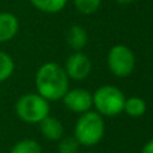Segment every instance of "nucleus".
Segmentation results:
<instances>
[{
	"instance_id": "12",
	"label": "nucleus",
	"mask_w": 153,
	"mask_h": 153,
	"mask_svg": "<svg viewBox=\"0 0 153 153\" xmlns=\"http://www.w3.org/2000/svg\"><path fill=\"white\" fill-rule=\"evenodd\" d=\"M31 4L36 10L46 13H56L61 12L66 7L69 0H30Z\"/></svg>"
},
{
	"instance_id": "19",
	"label": "nucleus",
	"mask_w": 153,
	"mask_h": 153,
	"mask_svg": "<svg viewBox=\"0 0 153 153\" xmlns=\"http://www.w3.org/2000/svg\"><path fill=\"white\" fill-rule=\"evenodd\" d=\"M86 153H94V152H86Z\"/></svg>"
},
{
	"instance_id": "14",
	"label": "nucleus",
	"mask_w": 153,
	"mask_h": 153,
	"mask_svg": "<svg viewBox=\"0 0 153 153\" xmlns=\"http://www.w3.org/2000/svg\"><path fill=\"white\" fill-rule=\"evenodd\" d=\"M15 70V63L11 55H8L4 51H0V83L5 82Z\"/></svg>"
},
{
	"instance_id": "15",
	"label": "nucleus",
	"mask_w": 153,
	"mask_h": 153,
	"mask_svg": "<svg viewBox=\"0 0 153 153\" xmlns=\"http://www.w3.org/2000/svg\"><path fill=\"white\" fill-rule=\"evenodd\" d=\"M74 5L78 12L83 15H91L101 7V0H74Z\"/></svg>"
},
{
	"instance_id": "3",
	"label": "nucleus",
	"mask_w": 153,
	"mask_h": 153,
	"mask_svg": "<svg viewBox=\"0 0 153 153\" xmlns=\"http://www.w3.org/2000/svg\"><path fill=\"white\" fill-rule=\"evenodd\" d=\"M15 113L23 122L39 124L43 118L50 116V102L38 93H28L16 101Z\"/></svg>"
},
{
	"instance_id": "17",
	"label": "nucleus",
	"mask_w": 153,
	"mask_h": 153,
	"mask_svg": "<svg viewBox=\"0 0 153 153\" xmlns=\"http://www.w3.org/2000/svg\"><path fill=\"white\" fill-rule=\"evenodd\" d=\"M141 153H153V138L149 140L148 143H145V145L141 149Z\"/></svg>"
},
{
	"instance_id": "18",
	"label": "nucleus",
	"mask_w": 153,
	"mask_h": 153,
	"mask_svg": "<svg viewBox=\"0 0 153 153\" xmlns=\"http://www.w3.org/2000/svg\"><path fill=\"white\" fill-rule=\"evenodd\" d=\"M118 4H122V5H125V4H130V3H133L134 0H116Z\"/></svg>"
},
{
	"instance_id": "16",
	"label": "nucleus",
	"mask_w": 153,
	"mask_h": 153,
	"mask_svg": "<svg viewBox=\"0 0 153 153\" xmlns=\"http://www.w3.org/2000/svg\"><path fill=\"white\" fill-rule=\"evenodd\" d=\"M79 143L75 137H62L58 144L59 153H78Z\"/></svg>"
},
{
	"instance_id": "11",
	"label": "nucleus",
	"mask_w": 153,
	"mask_h": 153,
	"mask_svg": "<svg viewBox=\"0 0 153 153\" xmlns=\"http://www.w3.org/2000/svg\"><path fill=\"white\" fill-rule=\"evenodd\" d=\"M146 111V103L141 97H129L125 100L124 103V113L129 117H141Z\"/></svg>"
},
{
	"instance_id": "4",
	"label": "nucleus",
	"mask_w": 153,
	"mask_h": 153,
	"mask_svg": "<svg viewBox=\"0 0 153 153\" xmlns=\"http://www.w3.org/2000/svg\"><path fill=\"white\" fill-rule=\"evenodd\" d=\"M125 95L117 86L105 85L98 87L93 94V106L95 111L105 117L118 116L124 111Z\"/></svg>"
},
{
	"instance_id": "13",
	"label": "nucleus",
	"mask_w": 153,
	"mask_h": 153,
	"mask_svg": "<svg viewBox=\"0 0 153 153\" xmlns=\"http://www.w3.org/2000/svg\"><path fill=\"white\" fill-rule=\"evenodd\" d=\"M10 153H42V148L38 144V141L31 138L20 140L11 148Z\"/></svg>"
},
{
	"instance_id": "10",
	"label": "nucleus",
	"mask_w": 153,
	"mask_h": 153,
	"mask_svg": "<svg viewBox=\"0 0 153 153\" xmlns=\"http://www.w3.org/2000/svg\"><path fill=\"white\" fill-rule=\"evenodd\" d=\"M67 45L74 51H82L87 45V32L83 27L73 26L67 31Z\"/></svg>"
},
{
	"instance_id": "1",
	"label": "nucleus",
	"mask_w": 153,
	"mask_h": 153,
	"mask_svg": "<svg viewBox=\"0 0 153 153\" xmlns=\"http://www.w3.org/2000/svg\"><path fill=\"white\" fill-rule=\"evenodd\" d=\"M35 86L38 94L51 102L63 98L69 90V76L65 69L56 62L43 63L35 74Z\"/></svg>"
},
{
	"instance_id": "9",
	"label": "nucleus",
	"mask_w": 153,
	"mask_h": 153,
	"mask_svg": "<svg viewBox=\"0 0 153 153\" xmlns=\"http://www.w3.org/2000/svg\"><path fill=\"white\" fill-rule=\"evenodd\" d=\"M39 126H40L42 136L46 140L59 141L63 137V133H65L63 124H62L58 118H55V117L47 116L46 118H43L42 121L39 122Z\"/></svg>"
},
{
	"instance_id": "5",
	"label": "nucleus",
	"mask_w": 153,
	"mask_h": 153,
	"mask_svg": "<svg viewBox=\"0 0 153 153\" xmlns=\"http://www.w3.org/2000/svg\"><path fill=\"white\" fill-rule=\"evenodd\" d=\"M136 66L134 53L125 45H116L108 53V67L116 76H128Z\"/></svg>"
},
{
	"instance_id": "8",
	"label": "nucleus",
	"mask_w": 153,
	"mask_h": 153,
	"mask_svg": "<svg viewBox=\"0 0 153 153\" xmlns=\"http://www.w3.org/2000/svg\"><path fill=\"white\" fill-rule=\"evenodd\" d=\"M19 31V20L11 12H0V43L10 42Z\"/></svg>"
},
{
	"instance_id": "2",
	"label": "nucleus",
	"mask_w": 153,
	"mask_h": 153,
	"mask_svg": "<svg viewBox=\"0 0 153 153\" xmlns=\"http://www.w3.org/2000/svg\"><path fill=\"white\" fill-rule=\"evenodd\" d=\"M105 134V121L97 111H86L79 116L74 126V137L83 146H94Z\"/></svg>"
},
{
	"instance_id": "6",
	"label": "nucleus",
	"mask_w": 153,
	"mask_h": 153,
	"mask_svg": "<svg viewBox=\"0 0 153 153\" xmlns=\"http://www.w3.org/2000/svg\"><path fill=\"white\" fill-rule=\"evenodd\" d=\"M63 69L66 71L67 76H69V79L83 81L91 73V61L82 51H75L66 59Z\"/></svg>"
},
{
	"instance_id": "7",
	"label": "nucleus",
	"mask_w": 153,
	"mask_h": 153,
	"mask_svg": "<svg viewBox=\"0 0 153 153\" xmlns=\"http://www.w3.org/2000/svg\"><path fill=\"white\" fill-rule=\"evenodd\" d=\"M62 101L69 110L76 114L86 113L93 108V94L86 89H69Z\"/></svg>"
}]
</instances>
